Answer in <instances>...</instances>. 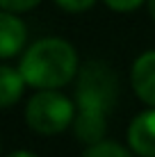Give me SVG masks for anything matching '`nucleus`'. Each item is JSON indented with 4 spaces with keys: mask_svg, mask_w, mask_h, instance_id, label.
Masks as SVG:
<instances>
[{
    "mask_svg": "<svg viewBox=\"0 0 155 157\" xmlns=\"http://www.w3.org/2000/svg\"><path fill=\"white\" fill-rule=\"evenodd\" d=\"M132 89L146 105L155 107V50L137 57L132 66Z\"/></svg>",
    "mask_w": 155,
    "mask_h": 157,
    "instance_id": "obj_5",
    "label": "nucleus"
},
{
    "mask_svg": "<svg viewBox=\"0 0 155 157\" xmlns=\"http://www.w3.org/2000/svg\"><path fill=\"white\" fill-rule=\"evenodd\" d=\"M41 0H0V7H2V12H28L32 9L34 5H39Z\"/></svg>",
    "mask_w": 155,
    "mask_h": 157,
    "instance_id": "obj_9",
    "label": "nucleus"
},
{
    "mask_svg": "<svg viewBox=\"0 0 155 157\" xmlns=\"http://www.w3.org/2000/svg\"><path fill=\"white\" fill-rule=\"evenodd\" d=\"M23 84H28V82H25V78H23L21 71L7 66V64L0 68V102H2L5 109L12 107L14 102L21 98V94H23Z\"/></svg>",
    "mask_w": 155,
    "mask_h": 157,
    "instance_id": "obj_7",
    "label": "nucleus"
},
{
    "mask_svg": "<svg viewBox=\"0 0 155 157\" xmlns=\"http://www.w3.org/2000/svg\"><path fill=\"white\" fill-rule=\"evenodd\" d=\"M84 157H130V153L116 141H98L89 146Z\"/></svg>",
    "mask_w": 155,
    "mask_h": 157,
    "instance_id": "obj_8",
    "label": "nucleus"
},
{
    "mask_svg": "<svg viewBox=\"0 0 155 157\" xmlns=\"http://www.w3.org/2000/svg\"><path fill=\"white\" fill-rule=\"evenodd\" d=\"M148 9H151V16H153V21H155V0H148Z\"/></svg>",
    "mask_w": 155,
    "mask_h": 157,
    "instance_id": "obj_13",
    "label": "nucleus"
},
{
    "mask_svg": "<svg viewBox=\"0 0 155 157\" xmlns=\"http://www.w3.org/2000/svg\"><path fill=\"white\" fill-rule=\"evenodd\" d=\"M7 157H37V155H32V153H28V150H16V153H12V155H7Z\"/></svg>",
    "mask_w": 155,
    "mask_h": 157,
    "instance_id": "obj_12",
    "label": "nucleus"
},
{
    "mask_svg": "<svg viewBox=\"0 0 155 157\" xmlns=\"http://www.w3.org/2000/svg\"><path fill=\"white\" fill-rule=\"evenodd\" d=\"M55 2L62 9H66V12H84V9L91 7L96 0H55Z\"/></svg>",
    "mask_w": 155,
    "mask_h": 157,
    "instance_id": "obj_10",
    "label": "nucleus"
},
{
    "mask_svg": "<svg viewBox=\"0 0 155 157\" xmlns=\"http://www.w3.org/2000/svg\"><path fill=\"white\" fill-rule=\"evenodd\" d=\"M128 144L141 157H155V107L144 112L130 123L128 130Z\"/></svg>",
    "mask_w": 155,
    "mask_h": 157,
    "instance_id": "obj_4",
    "label": "nucleus"
},
{
    "mask_svg": "<svg viewBox=\"0 0 155 157\" xmlns=\"http://www.w3.org/2000/svg\"><path fill=\"white\" fill-rule=\"evenodd\" d=\"M25 36H28L25 25L16 16H12V12L0 14V52H2L5 59L14 57L23 48Z\"/></svg>",
    "mask_w": 155,
    "mask_h": 157,
    "instance_id": "obj_6",
    "label": "nucleus"
},
{
    "mask_svg": "<svg viewBox=\"0 0 155 157\" xmlns=\"http://www.w3.org/2000/svg\"><path fill=\"white\" fill-rule=\"evenodd\" d=\"M25 118L39 134H60L73 121V102L55 89H41L30 98Z\"/></svg>",
    "mask_w": 155,
    "mask_h": 157,
    "instance_id": "obj_3",
    "label": "nucleus"
},
{
    "mask_svg": "<svg viewBox=\"0 0 155 157\" xmlns=\"http://www.w3.org/2000/svg\"><path fill=\"white\" fill-rule=\"evenodd\" d=\"M107 2V7L116 9V12H132V9H137L144 0H105Z\"/></svg>",
    "mask_w": 155,
    "mask_h": 157,
    "instance_id": "obj_11",
    "label": "nucleus"
},
{
    "mask_svg": "<svg viewBox=\"0 0 155 157\" xmlns=\"http://www.w3.org/2000/svg\"><path fill=\"white\" fill-rule=\"evenodd\" d=\"M119 96L116 73L103 62H87L78 73L76 100V134L82 144H98L105 137L107 116L112 114Z\"/></svg>",
    "mask_w": 155,
    "mask_h": 157,
    "instance_id": "obj_1",
    "label": "nucleus"
},
{
    "mask_svg": "<svg viewBox=\"0 0 155 157\" xmlns=\"http://www.w3.org/2000/svg\"><path fill=\"white\" fill-rule=\"evenodd\" d=\"M25 82L37 89H57L73 80L78 73L76 48L64 39H41L21 59Z\"/></svg>",
    "mask_w": 155,
    "mask_h": 157,
    "instance_id": "obj_2",
    "label": "nucleus"
}]
</instances>
